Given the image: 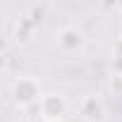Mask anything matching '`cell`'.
Here are the masks:
<instances>
[{
	"label": "cell",
	"instance_id": "obj_1",
	"mask_svg": "<svg viewBox=\"0 0 122 122\" xmlns=\"http://www.w3.org/2000/svg\"><path fill=\"white\" fill-rule=\"evenodd\" d=\"M43 91H41V81L31 74H22L12 81L10 86V98L17 108L26 110V108H34V105H41L43 101Z\"/></svg>",
	"mask_w": 122,
	"mask_h": 122
},
{
	"label": "cell",
	"instance_id": "obj_2",
	"mask_svg": "<svg viewBox=\"0 0 122 122\" xmlns=\"http://www.w3.org/2000/svg\"><path fill=\"white\" fill-rule=\"evenodd\" d=\"M55 43H57V48L62 50V53L72 55V53H79L86 46V36H84V31L79 26L67 24V26H62V29L55 34Z\"/></svg>",
	"mask_w": 122,
	"mask_h": 122
},
{
	"label": "cell",
	"instance_id": "obj_3",
	"mask_svg": "<svg viewBox=\"0 0 122 122\" xmlns=\"http://www.w3.org/2000/svg\"><path fill=\"white\" fill-rule=\"evenodd\" d=\"M67 108H70V103H67V98L62 93H46L41 105H38L43 120H62Z\"/></svg>",
	"mask_w": 122,
	"mask_h": 122
},
{
	"label": "cell",
	"instance_id": "obj_4",
	"mask_svg": "<svg viewBox=\"0 0 122 122\" xmlns=\"http://www.w3.org/2000/svg\"><path fill=\"white\" fill-rule=\"evenodd\" d=\"M79 112H81L84 122H101L105 115V105L98 96H86L79 103Z\"/></svg>",
	"mask_w": 122,
	"mask_h": 122
},
{
	"label": "cell",
	"instance_id": "obj_5",
	"mask_svg": "<svg viewBox=\"0 0 122 122\" xmlns=\"http://www.w3.org/2000/svg\"><path fill=\"white\" fill-rule=\"evenodd\" d=\"M110 86H112V91H115V89L122 91V74H115V77L110 79Z\"/></svg>",
	"mask_w": 122,
	"mask_h": 122
},
{
	"label": "cell",
	"instance_id": "obj_6",
	"mask_svg": "<svg viewBox=\"0 0 122 122\" xmlns=\"http://www.w3.org/2000/svg\"><path fill=\"white\" fill-rule=\"evenodd\" d=\"M41 122H62V120H43V117H41Z\"/></svg>",
	"mask_w": 122,
	"mask_h": 122
},
{
	"label": "cell",
	"instance_id": "obj_7",
	"mask_svg": "<svg viewBox=\"0 0 122 122\" xmlns=\"http://www.w3.org/2000/svg\"><path fill=\"white\" fill-rule=\"evenodd\" d=\"M120 38H122V24H120Z\"/></svg>",
	"mask_w": 122,
	"mask_h": 122
}]
</instances>
